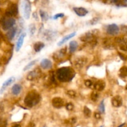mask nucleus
Listing matches in <instances>:
<instances>
[{"label": "nucleus", "instance_id": "1", "mask_svg": "<svg viewBox=\"0 0 127 127\" xmlns=\"http://www.w3.org/2000/svg\"><path fill=\"white\" fill-rule=\"evenodd\" d=\"M57 78L60 82H65L71 80L75 75V72L71 67H64L57 70Z\"/></svg>", "mask_w": 127, "mask_h": 127}, {"label": "nucleus", "instance_id": "2", "mask_svg": "<svg viewBox=\"0 0 127 127\" xmlns=\"http://www.w3.org/2000/svg\"><path fill=\"white\" fill-rule=\"evenodd\" d=\"M40 100V96L36 91L32 90L29 92L25 97L24 103L28 107H32L36 105Z\"/></svg>", "mask_w": 127, "mask_h": 127}, {"label": "nucleus", "instance_id": "3", "mask_svg": "<svg viewBox=\"0 0 127 127\" xmlns=\"http://www.w3.org/2000/svg\"><path fill=\"white\" fill-rule=\"evenodd\" d=\"M99 31L96 29L89 31L82 35L80 37L81 41L85 42H93L96 38V36Z\"/></svg>", "mask_w": 127, "mask_h": 127}, {"label": "nucleus", "instance_id": "4", "mask_svg": "<svg viewBox=\"0 0 127 127\" xmlns=\"http://www.w3.org/2000/svg\"><path fill=\"white\" fill-rule=\"evenodd\" d=\"M22 9L24 17L26 19H29L31 13V5L29 0H24L22 2Z\"/></svg>", "mask_w": 127, "mask_h": 127}, {"label": "nucleus", "instance_id": "5", "mask_svg": "<svg viewBox=\"0 0 127 127\" xmlns=\"http://www.w3.org/2000/svg\"><path fill=\"white\" fill-rule=\"evenodd\" d=\"M41 74H42V72H41L40 70L38 68H36L27 74V79L30 81L34 80L40 78Z\"/></svg>", "mask_w": 127, "mask_h": 127}, {"label": "nucleus", "instance_id": "6", "mask_svg": "<svg viewBox=\"0 0 127 127\" xmlns=\"http://www.w3.org/2000/svg\"><path fill=\"white\" fill-rule=\"evenodd\" d=\"M17 13H18V8L17 5L15 4H12L10 5L6 11V15L9 17L17 16Z\"/></svg>", "mask_w": 127, "mask_h": 127}, {"label": "nucleus", "instance_id": "7", "mask_svg": "<svg viewBox=\"0 0 127 127\" xmlns=\"http://www.w3.org/2000/svg\"><path fill=\"white\" fill-rule=\"evenodd\" d=\"M16 23V20L14 18H9L4 20L2 24V27L4 30H9V29L12 28L14 25Z\"/></svg>", "mask_w": 127, "mask_h": 127}, {"label": "nucleus", "instance_id": "8", "mask_svg": "<svg viewBox=\"0 0 127 127\" xmlns=\"http://www.w3.org/2000/svg\"><path fill=\"white\" fill-rule=\"evenodd\" d=\"M52 105L56 108H60L64 105V102L60 97H55L52 100Z\"/></svg>", "mask_w": 127, "mask_h": 127}, {"label": "nucleus", "instance_id": "9", "mask_svg": "<svg viewBox=\"0 0 127 127\" xmlns=\"http://www.w3.org/2000/svg\"><path fill=\"white\" fill-rule=\"evenodd\" d=\"M119 27L115 24H112L108 26L107 29V32L110 35H116L119 32Z\"/></svg>", "mask_w": 127, "mask_h": 127}, {"label": "nucleus", "instance_id": "10", "mask_svg": "<svg viewBox=\"0 0 127 127\" xmlns=\"http://www.w3.org/2000/svg\"><path fill=\"white\" fill-rule=\"evenodd\" d=\"M15 81V77H11L9 78H7L3 83H2V86L1 87V89H0V93H2L5 91V90L7 88V87H9V85H11L12 83Z\"/></svg>", "mask_w": 127, "mask_h": 127}, {"label": "nucleus", "instance_id": "11", "mask_svg": "<svg viewBox=\"0 0 127 127\" xmlns=\"http://www.w3.org/2000/svg\"><path fill=\"white\" fill-rule=\"evenodd\" d=\"M123 100L120 96L116 95L112 99V104L115 107H120L122 105Z\"/></svg>", "mask_w": 127, "mask_h": 127}, {"label": "nucleus", "instance_id": "12", "mask_svg": "<svg viewBox=\"0 0 127 127\" xmlns=\"http://www.w3.org/2000/svg\"><path fill=\"white\" fill-rule=\"evenodd\" d=\"M73 10H74L75 13L78 16H81V17H83V16H86V15L88 13V10H87L86 9L82 7H74V8H73Z\"/></svg>", "mask_w": 127, "mask_h": 127}, {"label": "nucleus", "instance_id": "13", "mask_svg": "<svg viewBox=\"0 0 127 127\" xmlns=\"http://www.w3.org/2000/svg\"><path fill=\"white\" fill-rule=\"evenodd\" d=\"M26 36V33H23L19 36V37L18 40H17V43H16V51H17V52L19 51L20 49H21V48L22 47Z\"/></svg>", "mask_w": 127, "mask_h": 127}, {"label": "nucleus", "instance_id": "14", "mask_svg": "<svg viewBox=\"0 0 127 127\" xmlns=\"http://www.w3.org/2000/svg\"><path fill=\"white\" fill-rule=\"evenodd\" d=\"M66 49H60V51H57V52L54 53L53 57L55 60L62 59L63 58V57H64V55L66 54Z\"/></svg>", "mask_w": 127, "mask_h": 127}, {"label": "nucleus", "instance_id": "15", "mask_svg": "<svg viewBox=\"0 0 127 127\" xmlns=\"http://www.w3.org/2000/svg\"><path fill=\"white\" fill-rule=\"evenodd\" d=\"M105 82L104 80H99L97 81L94 85V88L97 91H102L105 88Z\"/></svg>", "mask_w": 127, "mask_h": 127}, {"label": "nucleus", "instance_id": "16", "mask_svg": "<svg viewBox=\"0 0 127 127\" xmlns=\"http://www.w3.org/2000/svg\"><path fill=\"white\" fill-rule=\"evenodd\" d=\"M76 32H72V33H71V34H69L67 35V36H64V37H63V38H62V39L59 42H58V44L57 45H58V46H62V45L64 44L65 42H66L68 40H69L70 39H71L72 37H74V36H76Z\"/></svg>", "mask_w": 127, "mask_h": 127}, {"label": "nucleus", "instance_id": "17", "mask_svg": "<svg viewBox=\"0 0 127 127\" xmlns=\"http://www.w3.org/2000/svg\"><path fill=\"white\" fill-rule=\"evenodd\" d=\"M40 66L43 69H49L52 67V63L50 60L44 59L40 62Z\"/></svg>", "mask_w": 127, "mask_h": 127}, {"label": "nucleus", "instance_id": "18", "mask_svg": "<svg viewBox=\"0 0 127 127\" xmlns=\"http://www.w3.org/2000/svg\"><path fill=\"white\" fill-rule=\"evenodd\" d=\"M55 36V32L52 31H50V30H47L43 33V36H44L45 39L47 41H50V40L53 39V38H54Z\"/></svg>", "mask_w": 127, "mask_h": 127}, {"label": "nucleus", "instance_id": "19", "mask_svg": "<svg viewBox=\"0 0 127 127\" xmlns=\"http://www.w3.org/2000/svg\"><path fill=\"white\" fill-rule=\"evenodd\" d=\"M21 90H22V87L21 86V85L16 83V84H14L12 86V88H11V92H12V93L13 95H17L21 93Z\"/></svg>", "mask_w": 127, "mask_h": 127}, {"label": "nucleus", "instance_id": "20", "mask_svg": "<svg viewBox=\"0 0 127 127\" xmlns=\"http://www.w3.org/2000/svg\"><path fill=\"white\" fill-rule=\"evenodd\" d=\"M78 48V42L76 41H72L69 42V51L70 53H73L76 51Z\"/></svg>", "mask_w": 127, "mask_h": 127}, {"label": "nucleus", "instance_id": "21", "mask_svg": "<svg viewBox=\"0 0 127 127\" xmlns=\"http://www.w3.org/2000/svg\"><path fill=\"white\" fill-rule=\"evenodd\" d=\"M16 31H17V29H16V27H12V28L9 29L7 34H6L7 39L9 40H12L16 35Z\"/></svg>", "mask_w": 127, "mask_h": 127}, {"label": "nucleus", "instance_id": "22", "mask_svg": "<svg viewBox=\"0 0 127 127\" xmlns=\"http://www.w3.org/2000/svg\"><path fill=\"white\" fill-rule=\"evenodd\" d=\"M86 64V59L84 58H79L75 61L74 65L77 68H81Z\"/></svg>", "mask_w": 127, "mask_h": 127}, {"label": "nucleus", "instance_id": "23", "mask_svg": "<svg viewBox=\"0 0 127 127\" xmlns=\"http://www.w3.org/2000/svg\"><path fill=\"white\" fill-rule=\"evenodd\" d=\"M44 47L45 44L42 42H37L33 45V49H34L35 51L37 52H40Z\"/></svg>", "mask_w": 127, "mask_h": 127}, {"label": "nucleus", "instance_id": "24", "mask_svg": "<svg viewBox=\"0 0 127 127\" xmlns=\"http://www.w3.org/2000/svg\"><path fill=\"white\" fill-rule=\"evenodd\" d=\"M119 76L121 78H126L127 77V66H123L121 67L119 70Z\"/></svg>", "mask_w": 127, "mask_h": 127}, {"label": "nucleus", "instance_id": "25", "mask_svg": "<svg viewBox=\"0 0 127 127\" xmlns=\"http://www.w3.org/2000/svg\"><path fill=\"white\" fill-rule=\"evenodd\" d=\"M120 49L124 51H127V40L121 39L119 41Z\"/></svg>", "mask_w": 127, "mask_h": 127}, {"label": "nucleus", "instance_id": "26", "mask_svg": "<svg viewBox=\"0 0 127 127\" xmlns=\"http://www.w3.org/2000/svg\"><path fill=\"white\" fill-rule=\"evenodd\" d=\"M40 16L41 19L43 21H46L48 19V14H47V12H46L45 11H43L42 10L40 11Z\"/></svg>", "mask_w": 127, "mask_h": 127}, {"label": "nucleus", "instance_id": "27", "mask_svg": "<svg viewBox=\"0 0 127 127\" xmlns=\"http://www.w3.org/2000/svg\"><path fill=\"white\" fill-rule=\"evenodd\" d=\"M35 31L36 27L35 26V24H30L29 26V32L30 35H31V36H33L35 34Z\"/></svg>", "mask_w": 127, "mask_h": 127}, {"label": "nucleus", "instance_id": "28", "mask_svg": "<svg viewBox=\"0 0 127 127\" xmlns=\"http://www.w3.org/2000/svg\"><path fill=\"white\" fill-rule=\"evenodd\" d=\"M37 60H34V61H31V62H29L28 64L26 65L25 66V67L24 68L23 70L24 71H26V70H27L29 69V68H31V67H32V66L33 65L35 64V63L37 62Z\"/></svg>", "mask_w": 127, "mask_h": 127}, {"label": "nucleus", "instance_id": "29", "mask_svg": "<svg viewBox=\"0 0 127 127\" xmlns=\"http://www.w3.org/2000/svg\"><path fill=\"white\" fill-rule=\"evenodd\" d=\"M98 97H99V94H98L97 92V91H93L91 93V98L93 102H95L98 99Z\"/></svg>", "mask_w": 127, "mask_h": 127}, {"label": "nucleus", "instance_id": "30", "mask_svg": "<svg viewBox=\"0 0 127 127\" xmlns=\"http://www.w3.org/2000/svg\"><path fill=\"white\" fill-rule=\"evenodd\" d=\"M99 110L101 113H104L105 112V105H104V101L102 100L100 103L99 107Z\"/></svg>", "mask_w": 127, "mask_h": 127}, {"label": "nucleus", "instance_id": "31", "mask_svg": "<svg viewBox=\"0 0 127 127\" xmlns=\"http://www.w3.org/2000/svg\"><path fill=\"white\" fill-rule=\"evenodd\" d=\"M84 115H85V116H86V117H89L91 115V110L89 109L88 107H84Z\"/></svg>", "mask_w": 127, "mask_h": 127}, {"label": "nucleus", "instance_id": "32", "mask_svg": "<svg viewBox=\"0 0 127 127\" xmlns=\"http://www.w3.org/2000/svg\"><path fill=\"white\" fill-rule=\"evenodd\" d=\"M67 94L71 98H75L76 96V92L75 91L71 90H68L67 92Z\"/></svg>", "mask_w": 127, "mask_h": 127}, {"label": "nucleus", "instance_id": "33", "mask_svg": "<svg viewBox=\"0 0 127 127\" xmlns=\"http://www.w3.org/2000/svg\"><path fill=\"white\" fill-rule=\"evenodd\" d=\"M66 108L68 111H71L74 108V105H73V104L72 103H68L66 105Z\"/></svg>", "mask_w": 127, "mask_h": 127}, {"label": "nucleus", "instance_id": "34", "mask_svg": "<svg viewBox=\"0 0 127 127\" xmlns=\"http://www.w3.org/2000/svg\"><path fill=\"white\" fill-rule=\"evenodd\" d=\"M84 83H85V85L87 87L91 88V87H93V82H92L91 80H86L85 81V82H84Z\"/></svg>", "mask_w": 127, "mask_h": 127}, {"label": "nucleus", "instance_id": "35", "mask_svg": "<svg viewBox=\"0 0 127 127\" xmlns=\"http://www.w3.org/2000/svg\"><path fill=\"white\" fill-rule=\"evenodd\" d=\"M64 14L63 13H58V14H56L55 16H53V19L56 20L58 18H62V17H64Z\"/></svg>", "mask_w": 127, "mask_h": 127}, {"label": "nucleus", "instance_id": "36", "mask_svg": "<svg viewBox=\"0 0 127 127\" xmlns=\"http://www.w3.org/2000/svg\"><path fill=\"white\" fill-rule=\"evenodd\" d=\"M7 123L5 120L0 118V127H6Z\"/></svg>", "mask_w": 127, "mask_h": 127}, {"label": "nucleus", "instance_id": "37", "mask_svg": "<svg viewBox=\"0 0 127 127\" xmlns=\"http://www.w3.org/2000/svg\"><path fill=\"white\" fill-rule=\"evenodd\" d=\"M99 18H94L93 19L91 20V21H90L91 22V25H94V24H95L97 23V22L99 21Z\"/></svg>", "mask_w": 127, "mask_h": 127}, {"label": "nucleus", "instance_id": "38", "mask_svg": "<svg viewBox=\"0 0 127 127\" xmlns=\"http://www.w3.org/2000/svg\"><path fill=\"white\" fill-rule=\"evenodd\" d=\"M94 117H95V118H97V119H99V118H100V114L99 113H97V112H95V113H94Z\"/></svg>", "mask_w": 127, "mask_h": 127}, {"label": "nucleus", "instance_id": "39", "mask_svg": "<svg viewBox=\"0 0 127 127\" xmlns=\"http://www.w3.org/2000/svg\"><path fill=\"white\" fill-rule=\"evenodd\" d=\"M122 30L123 32L127 33V26H123L122 27Z\"/></svg>", "mask_w": 127, "mask_h": 127}, {"label": "nucleus", "instance_id": "40", "mask_svg": "<svg viewBox=\"0 0 127 127\" xmlns=\"http://www.w3.org/2000/svg\"><path fill=\"white\" fill-rule=\"evenodd\" d=\"M27 127H35V125L34 123L31 122V123H30L28 125Z\"/></svg>", "mask_w": 127, "mask_h": 127}, {"label": "nucleus", "instance_id": "41", "mask_svg": "<svg viewBox=\"0 0 127 127\" xmlns=\"http://www.w3.org/2000/svg\"><path fill=\"white\" fill-rule=\"evenodd\" d=\"M12 127H21V125H15L12 126Z\"/></svg>", "mask_w": 127, "mask_h": 127}, {"label": "nucleus", "instance_id": "42", "mask_svg": "<svg viewBox=\"0 0 127 127\" xmlns=\"http://www.w3.org/2000/svg\"><path fill=\"white\" fill-rule=\"evenodd\" d=\"M124 125H125V123H123V124H122L121 125H120V126H119V127H124Z\"/></svg>", "mask_w": 127, "mask_h": 127}, {"label": "nucleus", "instance_id": "43", "mask_svg": "<svg viewBox=\"0 0 127 127\" xmlns=\"http://www.w3.org/2000/svg\"><path fill=\"white\" fill-rule=\"evenodd\" d=\"M2 111V107H1V106H0V112H1Z\"/></svg>", "mask_w": 127, "mask_h": 127}, {"label": "nucleus", "instance_id": "44", "mask_svg": "<svg viewBox=\"0 0 127 127\" xmlns=\"http://www.w3.org/2000/svg\"><path fill=\"white\" fill-rule=\"evenodd\" d=\"M125 89H126L127 90V85H126V87H125Z\"/></svg>", "mask_w": 127, "mask_h": 127}, {"label": "nucleus", "instance_id": "45", "mask_svg": "<svg viewBox=\"0 0 127 127\" xmlns=\"http://www.w3.org/2000/svg\"><path fill=\"white\" fill-rule=\"evenodd\" d=\"M103 127V126H101V127Z\"/></svg>", "mask_w": 127, "mask_h": 127}, {"label": "nucleus", "instance_id": "46", "mask_svg": "<svg viewBox=\"0 0 127 127\" xmlns=\"http://www.w3.org/2000/svg\"><path fill=\"white\" fill-rule=\"evenodd\" d=\"M125 1H127V0H125Z\"/></svg>", "mask_w": 127, "mask_h": 127}]
</instances>
